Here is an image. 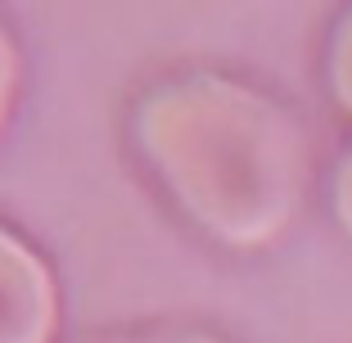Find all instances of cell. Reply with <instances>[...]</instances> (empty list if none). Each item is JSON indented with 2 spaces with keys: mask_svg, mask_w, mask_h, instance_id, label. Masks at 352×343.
Returning <instances> with one entry per match:
<instances>
[{
  "mask_svg": "<svg viewBox=\"0 0 352 343\" xmlns=\"http://www.w3.org/2000/svg\"><path fill=\"white\" fill-rule=\"evenodd\" d=\"M59 285L23 235L0 226V343H54Z\"/></svg>",
  "mask_w": 352,
  "mask_h": 343,
  "instance_id": "cell-2",
  "label": "cell"
},
{
  "mask_svg": "<svg viewBox=\"0 0 352 343\" xmlns=\"http://www.w3.org/2000/svg\"><path fill=\"white\" fill-rule=\"evenodd\" d=\"M131 140L172 203L230 249L289 230L307 190V140L289 109L221 73H190L140 95Z\"/></svg>",
  "mask_w": 352,
  "mask_h": 343,
  "instance_id": "cell-1",
  "label": "cell"
},
{
  "mask_svg": "<svg viewBox=\"0 0 352 343\" xmlns=\"http://www.w3.org/2000/svg\"><path fill=\"white\" fill-rule=\"evenodd\" d=\"M19 77H23V63H19V45H14L10 27L0 23V131H5V122H10L14 95H19Z\"/></svg>",
  "mask_w": 352,
  "mask_h": 343,
  "instance_id": "cell-4",
  "label": "cell"
},
{
  "mask_svg": "<svg viewBox=\"0 0 352 343\" xmlns=\"http://www.w3.org/2000/svg\"><path fill=\"white\" fill-rule=\"evenodd\" d=\"M330 91L352 113V10L339 19V27L330 36Z\"/></svg>",
  "mask_w": 352,
  "mask_h": 343,
  "instance_id": "cell-3",
  "label": "cell"
},
{
  "mask_svg": "<svg viewBox=\"0 0 352 343\" xmlns=\"http://www.w3.org/2000/svg\"><path fill=\"white\" fill-rule=\"evenodd\" d=\"M100 343H226L199 330H172V334H126V339H100Z\"/></svg>",
  "mask_w": 352,
  "mask_h": 343,
  "instance_id": "cell-6",
  "label": "cell"
},
{
  "mask_svg": "<svg viewBox=\"0 0 352 343\" xmlns=\"http://www.w3.org/2000/svg\"><path fill=\"white\" fill-rule=\"evenodd\" d=\"M334 212H339L343 230H348V239H352V149L343 154L339 172H334Z\"/></svg>",
  "mask_w": 352,
  "mask_h": 343,
  "instance_id": "cell-5",
  "label": "cell"
}]
</instances>
